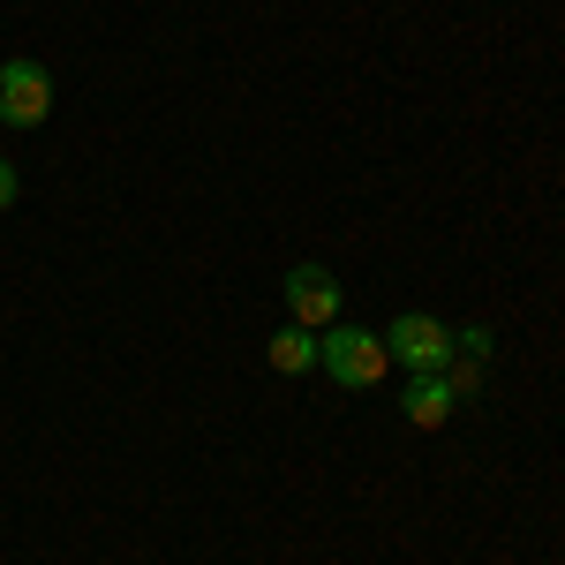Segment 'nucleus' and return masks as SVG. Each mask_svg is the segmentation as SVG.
<instances>
[{"label": "nucleus", "instance_id": "nucleus-1", "mask_svg": "<svg viewBox=\"0 0 565 565\" xmlns=\"http://www.w3.org/2000/svg\"><path fill=\"white\" fill-rule=\"evenodd\" d=\"M317 370H324L340 392H370L392 370L385 332H362V324H324V332H317Z\"/></svg>", "mask_w": 565, "mask_h": 565}, {"label": "nucleus", "instance_id": "nucleus-2", "mask_svg": "<svg viewBox=\"0 0 565 565\" xmlns=\"http://www.w3.org/2000/svg\"><path fill=\"white\" fill-rule=\"evenodd\" d=\"M385 354L407 362L415 377H423V370H445V362H452V324H437L430 309H407V317L385 324Z\"/></svg>", "mask_w": 565, "mask_h": 565}, {"label": "nucleus", "instance_id": "nucleus-3", "mask_svg": "<svg viewBox=\"0 0 565 565\" xmlns=\"http://www.w3.org/2000/svg\"><path fill=\"white\" fill-rule=\"evenodd\" d=\"M45 114H53L45 61H0V121L8 129H45Z\"/></svg>", "mask_w": 565, "mask_h": 565}, {"label": "nucleus", "instance_id": "nucleus-4", "mask_svg": "<svg viewBox=\"0 0 565 565\" xmlns=\"http://www.w3.org/2000/svg\"><path fill=\"white\" fill-rule=\"evenodd\" d=\"M340 302H348V287H340L324 264H295V271H287V317H295V324L324 332V324H340Z\"/></svg>", "mask_w": 565, "mask_h": 565}, {"label": "nucleus", "instance_id": "nucleus-5", "mask_svg": "<svg viewBox=\"0 0 565 565\" xmlns=\"http://www.w3.org/2000/svg\"><path fill=\"white\" fill-rule=\"evenodd\" d=\"M452 407H460V392L445 385V370H423V377H407V392H399V415H407L415 430H445Z\"/></svg>", "mask_w": 565, "mask_h": 565}, {"label": "nucleus", "instance_id": "nucleus-6", "mask_svg": "<svg viewBox=\"0 0 565 565\" xmlns=\"http://www.w3.org/2000/svg\"><path fill=\"white\" fill-rule=\"evenodd\" d=\"M264 362H271L279 377H309V370H317V332H309V324H287V332H271Z\"/></svg>", "mask_w": 565, "mask_h": 565}, {"label": "nucleus", "instance_id": "nucleus-7", "mask_svg": "<svg viewBox=\"0 0 565 565\" xmlns=\"http://www.w3.org/2000/svg\"><path fill=\"white\" fill-rule=\"evenodd\" d=\"M445 385H452L460 399H468V392L482 385V362H468V354H452V362H445Z\"/></svg>", "mask_w": 565, "mask_h": 565}, {"label": "nucleus", "instance_id": "nucleus-8", "mask_svg": "<svg viewBox=\"0 0 565 565\" xmlns=\"http://www.w3.org/2000/svg\"><path fill=\"white\" fill-rule=\"evenodd\" d=\"M452 354H468V362H490V332H482V324L452 332Z\"/></svg>", "mask_w": 565, "mask_h": 565}, {"label": "nucleus", "instance_id": "nucleus-9", "mask_svg": "<svg viewBox=\"0 0 565 565\" xmlns=\"http://www.w3.org/2000/svg\"><path fill=\"white\" fill-rule=\"evenodd\" d=\"M15 189H23V181H15V167H8V159H0V212L15 204Z\"/></svg>", "mask_w": 565, "mask_h": 565}]
</instances>
